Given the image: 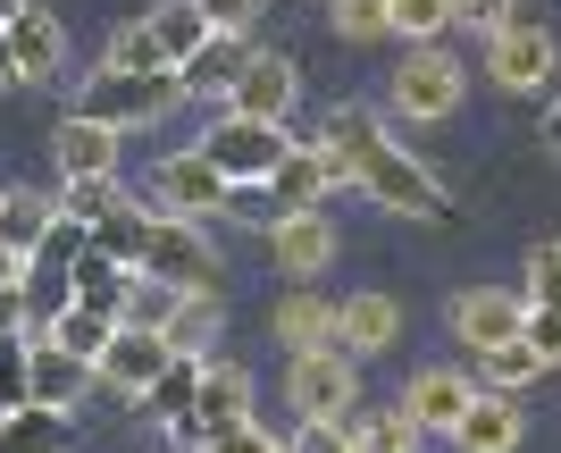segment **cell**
<instances>
[{"label": "cell", "mask_w": 561, "mask_h": 453, "mask_svg": "<svg viewBox=\"0 0 561 453\" xmlns=\"http://www.w3.org/2000/svg\"><path fill=\"white\" fill-rule=\"evenodd\" d=\"M319 144L335 151V168H344L352 185L369 193L377 211H402V218H453V202H445V185L427 177L411 151L377 126V110H360V101H344V110H328V126H319Z\"/></svg>", "instance_id": "6da1fadb"}, {"label": "cell", "mask_w": 561, "mask_h": 453, "mask_svg": "<svg viewBox=\"0 0 561 453\" xmlns=\"http://www.w3.org/2000/svg\"><path fill=\"white\" fill-rule=\"evenodd\" d=\"M176 101H185V76H176V68H160V76H117V68H101L93 84H84V101H76V110L126 135V126H151V118H168Z\"/></svg>", "instance_id": "7a4b0ae2"}, {"label": "cell", "mask_w": 561, "mask_h": 453, "mask_svg": "<svg viewBox=\"0 0 561 453\" xmlns=\"http://www.w3.org/2000/svg\"><path fill=\"white\" fill-rule=\"evenodd\" d=\"M202 151H210V168L227 185H268V177L294 160V135H285V126H260V118H218L210 135H202Z\"/></svg>", "instance_id": "3957f363"}, {"label": "cell", "mask_w": 561, "mask_h": 453, "mask_svg": "<svg viewBox=\"0 0 561 453\" xmlns=\"http://www.w3.org/2000/svg\"><path fill=\"white\" fill-rule=\"evenodd\" d=\"M553 68H561V50H553V25H545L537 9H519V18L486 43V76L503 84V93H545Z\"/></svg>", "instance_id": "277c9868"}, {"label": "cell", "mask_w": 561, "mask_h": 453, "mask_svg": "<svg viewBox=\"0 0 561 453\" xmlns=\"http://www.w3.org/2000/svg\"><path fill=\"white\" fill-rule=\"evenodd\" d=\"M285 404L302 411V420H335V429H344L352 411H360V361L352 353H294Z\"/></svg>", "instance_id": "5b68a950"}, {"label": "cell", "mask_w": 561, "mask_h": 453, "mask_svg": "<svg viewBox=\"0 0 561 453\" xmlns=\"http://www.w3.org/2000/svg\"><path fill=\"white\" fill-rule=\"evenodd\" d=\"M142 278H160L168 294H210L218 286V244L202 236V218H160Z\"/></svg>", "instance_id": "8992f818"}, {"label": "cell", "mask_w": 561, "mask_h": 453, "mask_svg": "<svg viewBox=\"0 0 561 453\" xmlns=\"http://www.w3.org/2000/svg\"><path fill=\"white\" fill-rule=\"evenodd\" d=\"M453 336H461L469 353H503V344H519V336H528V294H512V286L453 294Z\"/></svg>", "instance_id": "52a82bcc"}, {"label": "cell", "mask_w": 561, "mask_h": 453, "mask_svg": "<svg viewBox=\"0 0 561 453\" xmlns=\"http://www.w3.org/2000/svg\"><path fill=\"white\" fill-rule=\"evenodd\" d=\"M151 193H160V218H202V211H227L234 185L210 168V151H168L160 168H151Z\"/></svg>", "instance_id": "ba28073f"}, {"label": "cell", "mask_w": 561, "mask_h": 453, "mask_svg": "<svg viewBox=\"0 0 561 453\" xmlns=\"http://www.w3.org/2000/svg\"><path fill=\"white\" fill-rule=\"evenodd\" d=\"M461 84H469V76H461V59H453L445 43H436V50H411V59H402V76H394V110L436 126V118H453V110H461Z\"/></svg>", "instance_id": "9c48e42d"}, {"label": "cell", "mask_w": 561, "mask_h": 453, "mask_svg": "<svg viewBox=\"0 0 561 453\" xmlns=\"http://www.w3.org/2000/svg\"><path fill=\"white\" fill-rule=\"evenodd\" d=\"M227 429H252V378H243L234 361H210V370H202V404H193V420L176 429V445L202 453L210 437H227Z\"/></svg>", "instance_id": "30bf717a"}, {"label": "cell", "mask_w": 561, "mask_h": 453, "mask_svg": "<svg viewBox=\"0 0 561 453\" xmlns=\"http://www.w3.org/2000/svg\"><path fill=\"white\" fill-rule=\"evenodd\" d=\"M176 361H185V353H176L160 328H117L110 361H101V386H117V395H135V404H142V395H151Z\"/></svg>", "instance_id": "8fae6325"}, {"label": "cell", "mask_w": 561, "mask_h": 453, "mask_svg": "<svg viewBox=\"0 0 561 453\" xmlns=\"http://www.w3.org/2000/svg\"><path fill=\"white\" fill-rule=\"evenodd\" d=\"M335 185H344L335 151H328V144H294V160L268 177V202H277V218H302V211H328Z\"/></svg>", "instance_id": "7c38bea8"}, {"label": "cell", "mask_w": 561, "mask_h": 453, "mask_svg": "<svg viewBox=\"0 0 561 453\" xmlns=\"http://www.w3.org/2000/svg\"><path fill=\"white\" fill-rule=\"evenodd\" d=\"M294 93H302V76H294V59H285V50H260L252 68H243V84L227 93V118H260V126H285Z\"/></svg>", "instance_id": "4fadbf2b"}, {"label": "cell", "mask_w": 561, "mask_h": 453, "mask_svg": "<svg viewBox=\"0 0 561 453\" xmlns=\"http://www.w3.org/2000/svg\"><path fill=\"white\" fill-rule=\"evenodd\" d=\"M469 404H478V386H469L461 370H445V361H436V370H420V378L402 386V411L420 420V437H453V429L469 420Z\"/></svg>", "instance_id": "5bb4252c"}, {"label": "cell", "mask_w": 561, "mask_h": 453, "mask_svg": "<svg viewBox=\"0 0 561 453\" xmlns=\"http://www.w3.org/2000/svg\"><path fill=\"white\" fill-rule=\"evenodd\" d=\"M50 160H59V185H76V177H117V126L68 110L59 135H50Z\"/></svg>", "instance_id": "9a60e30c"}, {"label": "cell", "mask_w": 561, "mask_h": 453, "mask_svg": "<svg viewBox=\"0 0 561 453\" xmlns=\"http://www.w3.org/2000/svg\"><path fill=\"white\" fill-rule=\"evenodd\" d=\"M394 336H402L394 294H344V310H335V353L377 361V353H394Z\"/></svg>", "instance_id": "2e32d148"}, {"label": "cell", "mask_w": 561, "mask_h": 453, "mask_svg": "<svg viewBox=\"0 0 561 453\" xmlns=\"http://www.w3.org/2000/svg\"><path fill=\"white\" fill-rule=\"evenodd\" d=\"M268 261L285 269V278H319V269H335V218L328 211H302V218H285L277 236H268Z\"/></svg>", "instance_id": "e0dca14e"}, {"label": "cell", "mask_w": 561, "mask_h": 453, "mask_svg": "<svg viewBox=\"0 0 561 453\" xmlns=\"http://www.w3.org/2000/svg\"><path fill=\"white\" fill-rule=\"evenodd\" d=\"M9 50H18V76H25V84H43V76L68 68V25L25 0L18 18H9Z\"/></svg>", "instance_id": "ac0fdd59"}, {"label": "cell", "mask_w": 561, "mask_h": 453, "mask_svg": "<svg viewBox=\"0 0 561 453\" xmlns=\"http://www.w3.org/2000/svg\"><path fill=\"white\" fill-rule=\"evenodd\" d=\"M519 404L512 395H494V386H478V404H469V420L453 429V453H519Z\"/></svg>", "instance_id": "d6986e66"}, {"label": "cell", "mask_w": 561, "mask_h": 453, "mask_svg": "<svg viewBox=\"0 0 561 453\" xmlns=\"http://www.w3.org/2000/svg\"><path fill=\"white\" fill-rule=\"evenodd\" d=\"M260 50H252V34H210V43L193 50L185 68V93H234V84H243V68H252Z\"/></svg>", "instance_id": "ffe728a7"}, {"label": "cell", "mask_w": 561, "mask_h": 453, "mask_svg": "<svg viewBox=\"0 0 561 453\" xmlns=\"http://www.w3.org/2000/svg\"><path fill=\"white\" fill-rule=\"evenodd\" d=\"M142 25H151V43H160V59L168 68H185L193 50L210 43L218 25L202 18V0H151V9H142Z\"/></svg>", "instance_id": "44dd1931"}, {"label": "cell", "mask_w": 561, "mask_h": 453, "mask_svg": "<svg viewBox=\"0 0 561 453\" xmlns=\"http://www.w3.org/2000/svg\"><path fill=\"white\" fill-rule=\"evenodd\" d=\"M93 378H101L93 361L59 353L50 336H43V344H34V404H43V411H76V395H84V386H93Z\"/></svg>", "instance_id": "7402d4cb"}, {"label": "cell", "mask_w": 561, "mask_h": 453, "mask_svg": "<svg viewBox=\"0 0 561 453\" xmlns=\"http://www.w3.org/2000/svg\"><path fill=\"white\" fill-rule=\"evenodd\" d=\"M50 227H59V202H50V193H0V244H9L18 261L43 252Z\"/></svg>", "instance_id": "603a6c76"}, {"label": "cell", "mask_w": 561, "mask_h": 453, "mask_svg": "<svg viewBox=\"0 0 561 453\" xmlns=\"http://www.w3.org/2000/svg\"><path fill=\"white\" fill-rule=\"evenodd\" d=\"M117 328H126V319H110V310H93V303H68L59 319H50V344L101 370V361H110V344H117Z\"/></svg>", "instance_id": "cb8c5ba5"}, {"label": "cell", "mask_w": 561, "mask_h": 453, "mask_svg": "<svg viewBox=\"0 0 561 453\" xmlns=\"http://www.w3.org/2000/svg\"><path fill=\"white\" fill-rule=\"evenodd\" d=\"M68 278H76V303H93V310H110V319H126V303H135V269H126V261H110V252L93 244Z\"/></svg>", "instance_id": "d4e9b609"}, {"label": "cell", "mask_w": 561, "mask_h": 453, "mask_svg": "<svg viewBox=\"0 0 561 453\" xmlns=\"http://www.w3.org/2000/svg\"><path fill=\"white\" fill-rule=\"evenodd\" d=\"M218 328H227V310H218V294H176V310H168V344L185 361H210V344H218Z\"/></svg>", "instance_id": "484cf974"}, {"label": "cell", "mask_w": 561, "mask_h": 453, "mask_svg": "<svg viewBox=\"0 0 561 453\" xmlns=\"http://www.w3.org/2000/svg\"><path fill=\"white\" fill-rule=\"evenodd\" d=\"M344 429H352V453H420V445H427V437H420V420H411L402 404H386V411H369V404H360V411L344 420Z\"/></svg>", "instance_id": "4316f807"}, {"label": "cell", "mask_w": 561, "mask_h": 453, "mask_svg": "<svg viewBox=\"0 0 561 453\" xmlns=\"http://www.w3.org/2000/svg\"><path fill=\"white\" fill-rule=\"evenodd\" d=\"M151 236H160V211H135V202H126L117 218H101V227H93V244L110 252V261H126L135 278H142V261H151Z\"/></svg>", "instance_id": "83f0119b"}, {"label": "cell", "mask_w": 561, "mask_h": 453, "mask_svg": "<svg viewBox=\"0 0 561 453\" xmlns=\"http://www.w3.org/2000/svg\"><path fill=\"white\" fill-rule=\"evenodd\" d=\"M335 310H344V303H319V294H294V303L277 310V336L294 344V353H335Z\"/></svg>", "instance_id": "f1b7e54d"}, {"label": "cell", "mask_w": 561, "mask_h": 453, "mask_svg": "<svg viewBox=\"0 0 561 453\" xmlns=\"http://www.w3.org/2000/svg\"><path fill=\"white\" fill-rule=\"evenodd\" d=\"M68 437H76V420L68 411H9L0 420V453H68Z\"/></svg>", "instance_id": "f546056e"}, {"label": "cell", "mask_w": 561, "mask_h": 453, "mask_svg": "<svg viewBox=\"0 0 561 453\" xmlns=\"http://www.w3.org/2000/svg\"><path fill=\"white\" fill-rule=\"evenodd\" d=\"M202 370H210V361H176V370H168V378L151 386V395H142V411H151V420H160L168 437L185 429V420H193V404H202Z\"/></svg>", "instance_id": "4dcf8cb0"}, {"label": "cell", "mask_w": 561, "mask_h": 453, "mask_svg": "<svg viewBox=\"0 0 561 453\" xmlns=\"http://www.w3.org/2000/svg\"><path fill=\"white\" fill-rule=\"evenodd\" d=\"M34 344H43L34 328L0 336V420H9V411H34Z\"/></svg>", "instance_id": "1f68e13d"}, {"label": "cell", "mask_w": 561, "mask_h": 453, "mask_svg": "<svg viewBox=\"0 0 561 453\" xmlns=\"http://www.w3.org/2000/svg\"><path fill=\"white\" fill-rule=\"evenodd\" d=\"M478 378H486L494 395H519V386H537V378H545V353L519 336V344H503V353H478Z\"/></svg>", "instance_id": "d6a6232c"}, {"label": "cell", "mask_w": 561, "mask_h": 453, "mask_svg": "<svg viewBox=\"0 0 561 453\" xmlns=\"http://www.w3.org/2000/svg\"><path fill=\"white\" fill-rule=\"evenodd\" d=\"M126 211V193H117V177H76V185H59V218H76V227H101V218Z\"/></svg>", "instance_id": "836d02e7"}, {"label": "cell", "mask_w": 561, "mask_h": 453, "mask_svg": "<svg viewBox=\"0 0 561 453\" xmlns=\"http://www.w3.org/2000/svg\"><path fill=\"white\" fill-rule=\"evenodd\" d=\"M101 68H117V76H160L168 59H160V43H151V25L126 18V25L110 34V50H101Z\"/></svg>", "instance_id": "e575fe53"}, {"label": "cell", "mask_w": 561, "mask_h": 453, "mask_svg": "<svg viewBox=\"0 0 561 453\" xmlns=\"http://www.w3.org/2000/svg\"><path fill=\"white\" fill-rule=\"evenodd\" d=\"M394 34L411 50H436L453 34V0H394Z\"/></svg>", "instance_id": "d590c367"}, {"label": "cell", "mask_w": 561, "mask_h": 453, "mask_svg": "<svg viewBox=\"0 0 561 453\" xmlns=\"http://www.w3.org/2000/svg\"><path fill=\"white\" fill-rule=\"evenodd\" d=\"M328 18H335L344 43H386V34H394V0H335Z\"/></svg>", "instance_id": "8d00e7d4"}, {"label": "cell", "mask_w": 561, "mask_h": 453, "mask_svg": "<svg viewBox=\"0 0 561 453\" xmlns=\"http://www.w3.org/2000/svg\"><path fill=\"white\" fill-rule=\"evenodd\" d=\"M519 294H528V310H561V236L528 252V286Z\"/></svg>", "instance_id": "74e56055"}, {"label": "cell", "mask_w": 561, "mask_h": 453, "mask_svg": "<svg viewBox=\"0 0 561 453\" xmlns=\"http://www.w3.org/2000/svg\"><path fill=\"white\" fill-rule=\"evenodd\" d=\"M512 18H519V0H453V25H469V34H486V43H494V34H503Z\"/></svg>", "instance_id": "f35d334b"}, {"label": "cell", "mask_w": 561, "mask_h": 453, "mask_svg": "<svg viewBox=\"0 0 561 453\" xmlns=\"http://www.w3.org/2000/svg\"><path fill=\"white\" fill-rule=\"evenodd\" d=\"M285 453H352V429H335V420H302V429L285 437Z\"/></svg>", "instance_id": "ab89813d"}, {"label": "cell", "mask_w": 561, "mask_h": 453, "mask_svg": "<svg viewBox=\"0 0 561 453\" xmlns=\"http://www.w3.org/2000/svg\"><path fill=\"white\" fill-rule=\"evenodd\" d=\"M227 218H243V227H268V236H277V227H285V218H277V202H268V185H234Z\"/></svg>", "instance_id": "60d3db41"}, {"label": "cell", "mask_w": 561, "mask_h": 453, "mask_svg": "<svg viewBox=\"0 0 561 453\" xmlns=\"http://www.w3.org/2000/svg\"><path fill=\"white\" fill-rule=\"evenodd\" d=\"M260 9H268V0H202V18H210L218 34H252Z\"/></svg>", "instance_id": "b9f144b4"}, {"label": "cell", "mask_w": 561, "mask_h": 453, "mask_svg": "<svg viewBox=\"0 0 561 453\" xmlns=\"http://www.w3.org/2000/svg\"><path fill=\"white\" fill-rule=\"evenodd\" d=\"M202 453H285V437H268V429L252 420V429H227V437H210Z\"/></svg>", "instance_id": "7bdbcfd3"}, {"label": "cell", "mask_w": 561, "mask_h": 453, "mask_svg": "<svg viewBox=\"0 0 561 453\" xmlns=\"http://www.w3.org/2000/svg\"><path fill=\"white\" fill-rule=\"evenodd\" d=\"M528 344L545 353V370H561V310H528Z\"/></svg>", "instance_id": "ee69618b"}, {"label": "cell", "mask_w": 561, "mask_h": 453, "mask_svg": "<svg viewBox=\"0 0 561 453\" xmlns=\"http://www.w3.org/2000/svg\"><path fill=\"white\" fill-rule=\"evenodd\" d=\"M18 328H34V303H25V278H9L0 286V336H18Z\"/></svg>", "instance_id": "f6af8a7d"}, {"label": "cell", "mask_w": 561, "mask_h": 453, "mask_svg": "<svg viewBox=\"0 0 561 453\" xmlns=\"http://www.w3.org/2000/svg\"><path fill=\"white\" fill-rule=\"evenodd\" d=\"M0 84H25V76H18V50H9V25H0Z\"/></svg>", "instance_id": "bcb514c9"}, {"label": "cell", "mask_w": 561, "mask_h": 453, "mask_svg": "<svg viewBox=\"0 0 561 453\" xmlns=\"http://www.w3.org/2000/svg\"><path fill=\"white\" fill-rule=\"evenodd\" d=\"M545 144H553V160H561V101L545 110Z\"/></svg>", "instance_id": "7dc6e473"}, {"label": "cell", "mask_w": 561, "mask_h": 453, "mask_svg": "<svg viewBox=\"0 0 561 453\" xmlns=\"http://www.w3.org/2000/svg\"><path fill=\"white\" fill-rule=\"evenodd\" d=\"M9 278H25V261L9 252V244H0V286H9Z\"/></svg>", "instance_id": "c3c4849f"}, {"label": "cell", "mask_w": 561, "mask_h": 453, "mask_svg": "<svg viewBox=\"0 0 561 453\" xmlns=\"http://www.w3.org/2000/svg\"><path fill=\"white\" fill-rule=\"evenodd\" d=\"M18 9H25V0H0V25H9V18H18Z\"/></svg>", "instance_id": "681fc988"}]
</instances>
